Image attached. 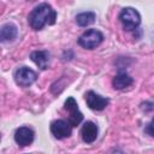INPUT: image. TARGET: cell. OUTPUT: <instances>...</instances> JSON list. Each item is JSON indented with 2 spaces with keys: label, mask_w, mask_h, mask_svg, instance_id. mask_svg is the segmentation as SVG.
I'll return each instance as SVG.
<instances>
[{
  "label": "cell",
  "mask_w": 154,
  "mask_h": 154,
  "mask_svg": "<svg viewBox=\"0 0 154 154\" xmlns=\"http://www.w3.org/2000/svg\"><path fill=\"white\" fill-rule=\"evenodd\" d=\"M31 60L41 69L46 70L49 64V53L47 51H35L30 54Z\"/></svg>",
  "instance_id": "cell-10"
},
{
  "label": "cell",
  "mask_w": 154,
  "mask_h": 154,
  "mask_svg": "<svg viewBox=\"0 0 154 154\" xmlns=\"http://www.w3.org/2000/svg\"><path fill=\"white\" fill-rule=\"evenodd\" d=\"M64 108L69 112V124L71 126H77L79 125V123L83 120V114L78 108V105L76 102V100L70 96L65 100L64 103Z\"/></svg>",
  "instance_id": "cell-5"
},
{
  "label": "cell",
  "mask_w": 154,
  "mask_h": 154,
  "mask_svg": "<svg viewBox=\"0 0 154 154\" xmlns=\"http://www.w3.org/2000/svg\"><path fill=\"white\" fill-rule=\"evenodd\" d=\"M17 26L12 23H6L1 26L0 29V40L2 42H7V41H13L17 36Z\"/></svg>",
  "instance_id": "cell-12"
},
{
  "label": "cell",
  "mask_w": 154,
  "mask_h": 154,
  "mask_svg": "<svg viewBox=\"0 0 154 154\" xmlns=\"http://www.w3.org/2000/svg\"><path fill=\"white\" fill-rule=\"evenodd\" d=\"M97 134H99V129L96 124H94L93 122H85L81 129V135L85 143H93L96 140Z\"/></svg>",
  "instance_id": "cell-9"
},
{
  "label": "cell",
  "mask_w": 154,
  "mask_h": 154,
  "mask_svg": "<svg viewBox=\"0 0 154 154\" xmlns=\"http://www.w3.org/2000/svg\"><path fill=\"white\" fill-rule=\"evenodd\" d=\"M146 132H147L149 136H153V137H154V118L147 124V126H146Z\"/></svg>",
  "instance_id": "cell-14"
},
{
  "label": "cell",
  "mask_w": 154,
  "mask_h": 154,
  "mask_svg": "<svg viewBox=\"0 0 154 154\" xmlns=\"http://www.w3.org/2000/svg\"><path fill=\"white\" fill-rule=\"evenodd\" d=\"M57 19V12L52 8V6L47 2H42L36 6L29 14L28 22L31 29L41 30L46 24H54Z\"/></svg>",
  "instance_id": "cell-1"
},
{
  "label": "cell",
  "mask_w": 154,
  "mask_h": 154,
  "mask_svg": "<svg viewBox=\"0 0 154 154\" xmlns=\"http://www.w3.org/2000/svg\"><path fill=\"white\" fill-rule=\"evenodd\" d=\"M85 101H87L88 107L94 109V111H102L108 105V99L107 97H103V96L96 94L93 90H90L85 94Z\"/></svg>",
  "instance_id": "cell-7"
},
{
  "label": "cell",
  "mask_w": 154,
  "mask_h": 154,
  "mask_svg": "<svg viewBox=\"0 0 154 154\" xmlns=\"http://www.w3.org/2000/svg\"><path fill=\"white\" fill-rule=\"evenodd\" d=\"M94 22H95V13L94 12L87 11V12H82V13L76 16V23L82 28L88 26V25L93 24Z\"/></svg>",
  "instance_id": "cell-13"
},
{
  "label": "cell",
  "mask_w": 154,
  "mask_h": 154,
  "mask_svg": "<svg viewBox=\"0 0 154 154\" xmlns=\"http://www.w3.org/2000/svg\"><path fill=\"white\" fill-rule=\"evenodd\" d=\"M132 82H134L132 77H130L126 72H119L117 76L113 77L112 85H113L114 89L120 90V89H125V88L130 87L132 84Z\"/></svg>",
  "instance_id": "cell-11"
},
{
  "label": "cell",
  "mask_w": 154,
  "mask_h": 154,
  "mask_svg": "<svg viewBox=\"0 0 154 154\" xmlns=\"http://www.w3.org/2000/svg\"><path fill=\"white\" fill-rule=\"evenodd\" d=\"M51 132L55 138L63 140V138L70 137L72 134V130H71V125L69 124V122H65L63 119H58V120L52 122Z\"/></svg>",
  "instance_id": "cell-6"
},
{
  "label": "cell",
  "mask_w": 154,
  "mask_h": 154,
  "mask_svg": "<svg viewBox=\"0 0 154 154\" xmlns=\"http://www.w3.org/2000/svg\"><path fill=\"white\" fill-rule=\"evenodd\" d=\"M14 141L20 147H25L32 143L34 141V131L28 126L18 128L14 132Z\"/></svg>",
  "instance_id": "cell-8"
},
{
  "label": "cell",
  "mask_w": 154,
  "mask_h": 154,
  "mask_svg": "<svg viewBox=\"0 0 154 154\" xmlns=\"http://www.w3.org/2000/svg\"><path fill=\"white\" fill-rule=\"evenodd\" d=\"M102 41H103V35L101 34V31L96 29H89L79 36L78 45L85 49H94Z\"/></svg>",
  "instance_id": "cell-3"
},
{
  "label": "cell",
  "mask_w": 154,
  "mask_h": 154,
  "mask_svg": "<svg viewBox=\"0 0 154 154\" xmlns=\"http://www.w3.org/2000/svg\"><path fill=\"white\" fill-rule=\"evenodd\" d=\"M37 78V75L34 70L26 67V66H22L18 67L14 71V81L20 87H29L31 85Z\"/></svg>",
  "instance_id": "cell-4"
},
{
  "label": "cell",
  "mask_w": 154,
  "mask_h": 154,
  "mask_svg": "<svg viewBox=\"0 0 154 154\" xmlns=\"http://www.w3.org/2000/svg\"><path fill=\"white\" fill-rule=\"evenodd\" d=\"M119 20L126 31L135 30L141 23V16L134 7H125L119 13Z\"/></svg>",
  "instance_id": "cell-2"
}]
</instances>
